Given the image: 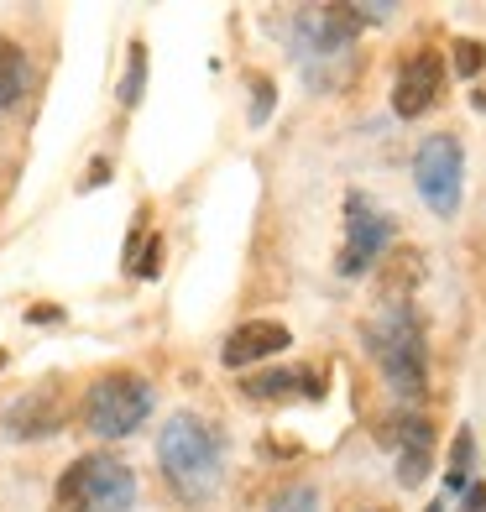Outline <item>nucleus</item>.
Here are the masks:
<instances>
[{
  "label": "nucleus",
  "instance_id": "nucleus-11",
  "mask_svg": "<svg viewBox=\"0 0 486 512\" xmlns=\"http://www.w3.org/2000/svg\"><path fill=\"white\" fill-rule=\"evenodd\" d=\"M63 424V403H58V382H48V387H37V392H27V398H16L11 408H6V434L11 439H48L53 429Z\"/></svg>",
  "mask_w": 486,
  "mask_h": 512
},
{
  "label": "nucleus",
  "instance_id": "nucleus-13",
  "mask_svg": "<svg viewBox=\"0 0 486 512\" xmlns=\"http://www.w3.org/2000/svg\"><path fill=\"white\" fill-rule=\"evenodd\" d=\"M32 84V63H27V48H21L16 37H0V110L21 105Z\"/></svg>",
  "mask_w": 486,
  "mask_h": 512
},
{
  "label": "nucleus",
  "instance_id": "nucleus-2",
  "mask_svg": "<svg viewBox=\"0 0 486 512\" xmlns=\"http://www.w3.org/2000/svg\"><path fill=\"white\" fill-rule=\"evenodd\" d=\"M366 351H372L377 371L403 403H419L429 392V340L413 309H387L366 324Z\"/></svg>",
  "mask_w": 486,
  "mask_h": 512
},
{
  "label": "nucleus",
  "instance_id": "nucleus-9",
  "mask_svg": "<svg viewBox=\"0 0 486 512\" xmlns=\"http://www.w3.org/2000/svg\"><path fill=\"white\" fill-rule=\"evenodd\" d=\"M288 345H293L288 324H277V319H246V324H236V330L225 335L220 361L236 371V366H257V361H267V356H283Z\"/></svg>",
  "mask_w": 486,
  "mask_h": 512
},
{
  "label": "nucleus",
  "instance_id": "nucleus-20",
  "mask_svg": "<svg viewBox=\"0 0 486 512\" xmlns=\"http://www.w3.org/2000/svg\"><path fill=\"white\" fill-rule=\"evenodd\" d=\"M429 512H445V502H434V507H429Z\"/></svg>",
  "mask_w": 486,
  "mask_h": 512
},
{
  "label": "nucleus",
  "instance_id": "nucleus-15",
  "mask_svg": "<svg viewBox=\"0 0 486 512\" xmlns=\"http://www.w3.org/2000/svg\"><path fill=\"white\" fill-rule=\"evenodd\" d=\"M450 58H455V74L476 79V74H481V63H486V42H476V37H455Z\"/></svg>",
  "mask_w": 486,
  "mask_h": 512
},
{
  "label": "nucleus",
  "instance_id": "nucleus-6",
  "mask_svg": "<svg viewBox=\"0 0 486 512\" xmlns=\"http://www.w3.org/2000/svg\"><path fill=\"white\" fill-rule=\"evenodd\" d=\"M413 183H419L424 204L434 215H455L460 209V189H466V152H460L455 136H429L413 157Z\"/></svg>",
  "mask_w": 486,
  "mask_h": 512
},
{
  "label": "nucleus",
  "instance_id": "nucleus-4",
  "mask_svg": "<svg viewBox=\"0 0 486 512\" xmlns=\"http://www.w3.org/2000/svg\"><path fill=\"white\" fill-rule=\"evenodd\" d=\"M366 27L361 6H309L293 21V58L304 63V74L324 84V68H345L356 37Z\"/></svg>",
  "mask_w": 486,
  "mask_h": 512
},
{
  "label": "nucleus",
  "instance_id": "nucleus-16",
  "mask_svg": "<svg viewBox=\"0 0 486 512\" xmlns=\"http://www.w3.org/2000/svg\"><path fill=\"white\" fill-rule=\"evenodd\" d=\"M142 79H147V48H142V42H131V68H126V84H121V105L126 110L142 100Z\"/></svg>",
  "mask_w": 486,
  "mask_h": 512
},
{
  "label": "nucleus",
  "instance_id": "nucleus-1",
  "mask_svg": "<svg viewBox=\"0 0 486 512\" xmlns=\"http://www.w3.org/2000/svg\"><path fill=\"white\" fill-rule=\"evenodd\" d=\"M157 465L168 486L189 502H204L220 486V471H225V439L210 418L199 413H173L157 434Z\"/></svg>",
  "mask_w": 486,
  "mask_h": 512
},
{
  "label": "nucleus",
  "instance_id": "nucleus-14",
  "mask_svg": "<svg viewBox=\"0 0 486 512\" xmlns=\"http://www.w3.org/2000/svg\"><path fill=\"white\" fill-rule=\"evenodd\" d=\"M471 429H460L455 434V460H450V471H445V486H450V492H466V486H471Z\"/></svg>",
  "mask_w": 486,
  "mask_h": 512
},
{
  "label": "nucleus",
  "instance_id": "nucleus-18",
  "mask_svg": "<svg viewBox=\"0 0 486 512\" xmlns=\"http://www.w3.org/2000/svg\"><path fill=\"white\" fill-rule=\"evenodd\" d=\"M251 95H257V110H251V121H267V110H272V79H251Z\"/></svg>",
  "mask_w": 486,
  "mask_h": 512
},
{
  "label": "nucleus",
  "instance_id": "nucleus-5",
  "mask_svg": "<svg viewBox=\"0 0 486 512\" xmlns=\"http://www.w3.org/2000/svg\"><path fill=\"white\" fill-rule=\"evenodd\" d=\"M152 413V382L136 371H105L84 392V429L95 439H126L147 424Z\"/></svg>",
  "mask_w": 486,
  "mask_h": 512
},
{
  "label": "nucleus",
  "instance_id": "nucleus-8",
  "mask_svg": "<svg viewBox=\"0 0 486 512\" xmlns=\"http://www.w3.org/2000/svg\"><path fill=\"white\" fill-rule=\"evenodd\" d=\"M439 95H445V58L434 48H419L413 58H403L398 79H392V110L403 121H419V115L439 105Z\"/></svg>",
  "mask_w": 486,
  "mask_h": 512
},
{
  "label": "nucleus",
  "instance_id": "nucleus-7",
  "mask_svg": "<svg viewBox=\"0 0 486 512\" xmlns=\"http://www.w3.org/2000/svg\"><path fill=\"white\" fill-rule=\"evenodd\" d=\"M387 246H392V220L382 215L372 199H356L351 194V199H345V246L335 256L340 277H361Z\"/></svg>",
  "mask_w": 486,
  "mask_h": 512
},
{
  "label": "nucleus",
  "instance_id": "nucleus-12",
  "mask_svg": "<svg viewBox=\"0 0 486 512\" xmlns=\"http://www.w3.org/2000/svg\"><path fill=\"white\" fill-rule=\"evenodd\" d=\"M398 481L403 486H419L429 476V460H434V424L424 413H403L398 418Z\"/></svg>",
  "mask_w": 486,
  "mask_h": 512
},
{
  "label": "nucleus",
  "instance_id": "nucleus-19",
  "mask_svg": "<svg viewBox=\"0 0 486 512\" xmlns=\"http://www.w3.org/2000/svg\"><path fill=\"white\" fill-rule=\"evenodd\" d=\"M466 512H486V481H471L466 486Z\"/></svg>",
  "mask_w": 486,
  "mask_h": 512
},
{
  "label": "nucleus",
  "instance_id": "nucleus-17",
  "mask_svg": "<svg viewBox=\"0 0 486 512\" xmlns=\"http://www.w3.org/2000/svg\"><path fill=\"white\" fill-rule=\"evenodd\" d=\"M267 512H319V492H314V486L304 481V486H293V492H283V497H277Z\"/></svg>",
  "mask_w": 486,
  "mask_h": 512
},
{
  "label": "nucleus",
  "instance_id": "nucleus-3",
  "mask_svg": "<svg viewBox=\"0 0 486 512\" xmlns=\"http://www.w3.org/2000/svg\"><path fill=\"white\" fill-rule=\"evenodd\" d=\"M136 507V471L121 455H79L58 476L53 512H131Z\"/></svg>",
  "mask_w": 486,
  "mask_h": 512
},
{
  "label": "nucleus",
  "instance_id": "nucleus-10",
  "mask_svg": "<svg viewBox=\"0 0 486 512\" xmlns=\"http://www.w3.org/2000/svg\"><path fill=\"white\" fill-rule=\"evenodd\" d=\"M246 398L257 403H283V398H309L319 403L324 398V371L319 366H277V371H257V377L241 382Z\"/></svg>",
  "mask_w": 486,
  "mask_h": 512
}]
</instances>
